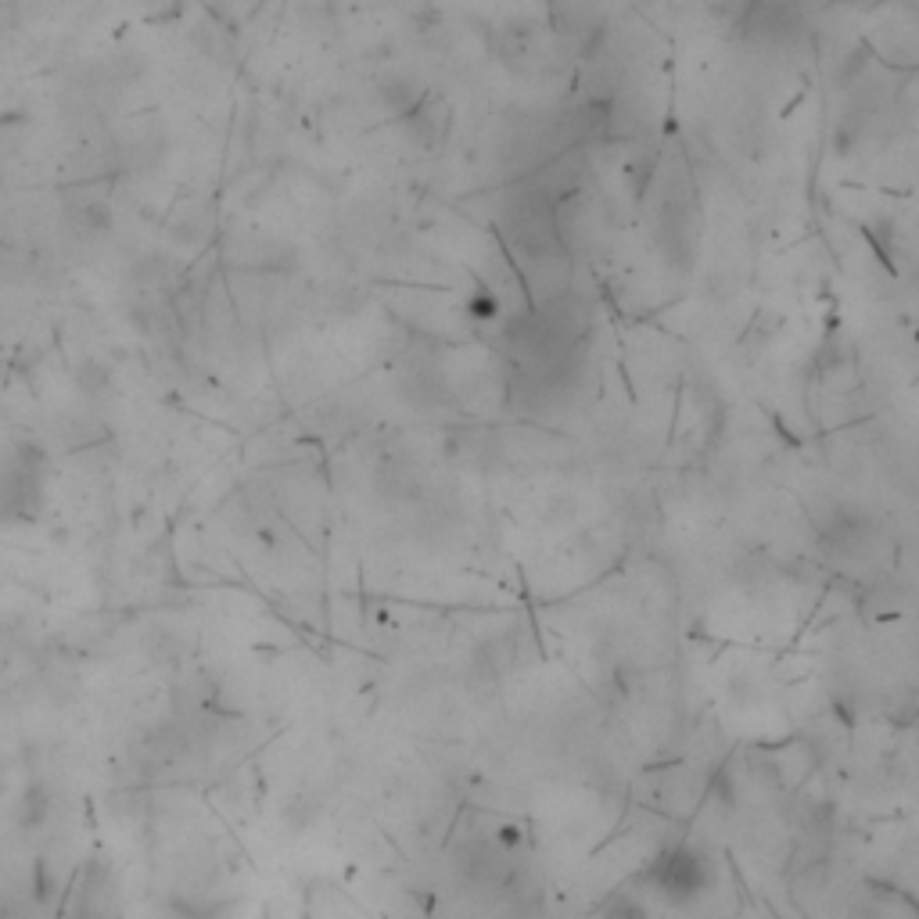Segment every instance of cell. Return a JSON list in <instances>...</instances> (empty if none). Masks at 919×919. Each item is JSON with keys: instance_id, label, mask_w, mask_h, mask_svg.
<instances>
[{"instance_id": "3", "label": "cell", "mask_w": 919, "mask_h": 919, "mask_svg": "<svg viewBox=\"0 0 919 919\" xmlns=\"http://www.w3.org/2000/svg\"><path fill=\"white\" fill-rule=\"evenodd\" d=\"M600 919H650V909L639 898H632V894H618Z\"/></svg>"}, {"instance_id": "2", "label": "cell", "mask_w": 919, "mask_h": 919, "mask_svg": "<svg viewBox=\"0 0 919 919\" xmlns=\"http://www.w3.org/2000/svg\"><path fill=\"white\" fill-rule=\"evenodd\" d=\"M47 815V794L40 783H33V787H26V794H22V805L15 808V819L18 826H40Z\"/></svg>"}, {"instance_id": "1", "label": "cell", "mask_w": 919, "mask_h": 919, "mask_svg": "<svg viewBox=\"0 0 919 919\" xmlns=\"http://www.w3.org/2000/svg\"><path fill=\"white\" fill-rule=\"evenodd\" d=\"M647 880L665 902L690 905L701 894H708V887L715 884V862L697 844H675V848L661 851L650 862Z\"/></svg>"}]
</instances>
